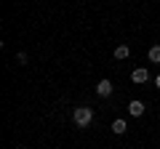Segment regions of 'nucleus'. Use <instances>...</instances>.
Returning a JSON list of instances; mask_svg holds the SVG:
<instances>
[{
	"label": "nucleus",
	"mask_w": 160,
	"mask_h": 149,
	"mask_svg": "<svg viewBox=\"0 0 160 149\" xmlns=\"http://www.w3.org/2000/svg\"><path fill=\"white\" fill-rule=\"evenodd\" d=\"M72 120H75V125H78V128H88L93 123V109L91 107H75Z\"/></svg>",
	"instance_id": "obj_1"
},
{
	"label": "nucleus",
	"mask_w": 160,
	"mask_h": 149,
	"mask_svg": "<svg viewBox=\"0 0 160 149\" xmlns=\"http://www.w3.org/2000/svg\"><path fill=\"white\" fill-rule=\"evenodd\" d=\"M96 96H102V99L112 96V83H109V80H99L96 83Z\"/></svg>",
	"instance_id": "obj_2"
},
{
	"label": "nucleus",
	"mask_w": 160,
	"mask_h": 149,
	"mask_svg": "<svg viewBox=\"0 0 160 149\" xmlns=\"http://www.w3.org/2000/svg\"><path fill=\"white\" fill-rule=\"evenodd\" d=\"M131 80H133V83H147V80H149V72H147L144 67H136V69L131 72Z\"/></svg>",
	"instance_id": "obj_3"
},
{
	"label": "nucleus",
	"mask_w": 160,
	"mask_h": 149,
	"mask_svg": "<svg viewBox=\"0 0 160 149\" xmlns=\"http://www.w3.org/2000/svg\"><path fill=\"white\" fill-rule=\"evenodd\" d=\"M128 112H131L133 117H142V115H144V101H139V99H133V101L128 104Z\"/></svg>",
	"instance_id": "obj_4"
},
{
	"label": "nucleus",
	"mask_w": 160,
	"mask_h": 149,
	"mask_svg": "<svg viewBox=\"0 0 160 149\" xmlns=\"http://www.w3.org/2000/svg\"><path fill=\"white\" fill-rule=\"evenodd\" d=\"M126 131H128V123H126V120H120V117H118V120L112 123V133H118V136H123Z\"/></svg>",
	"instance_id": "obj_5"
},
{
	"label": "nucleus",
	"mask_w": 160,
	"mask_h": 149,
	"mask_svg": "<svg viewBox=\"0 0 160 149\" xmlns=\"http://www.w3.org/2000/svg\"><path fill=\"white\" fill-rule=\"evenodd\" d=\"M128 56H131V48H128V46H118V48H115V59L123 61V59H128Z\"/></svg>",
	"instance_id": "obj_6"
},
{
	"label": "nucleus",
	"mask_w": 160,
	"mask_h": 149,
	"mask_svg": "<svg viewBox=\"0 0 160 149\" xmlns=\"http://www.w3.org/2000/svg\"><path fill=\"white\" fill-rule=\"evenodd\" d=\"M149 61H152V64H160V46H152V48H149Z\"/></svg>",
	"instance_id": "obj_7"
},
{
	"label": "nucleus",
	"mask_w": 160,
	"mask_h": 149,
	"mask_svg": "<svg viewBox=\"0 0 160 149\" xmlns=\"http://www.w3.org/2000/svg\"><path fill=\"white\" fill-rule=\"evenodd\" d=\"M16 61L19 64H27V53H16Z\"/></svg>",
	"instance_id": "obj_8"
},
{
	"label": "nucleus",
	"mask_w": 160,
	"mask_h": 149,
	"mask_svg": "<svg viewBox=\"0 0 160 149\" xmlns=\"http://www.w3.org/2000/svg\"><path fill=\"white\" fill-rule=\"evenodd\" d=\"M155 85H158V88H160V74H158V77H155Z\"/></svg>",
	"instance_id": "obj_9"
},
{
	"label": "nucleus",
	"mask_w": 160,
	"mask_h": 149,
	"mask_svg": "<svg viewBox=\"0 0 160 149\" xmlns=\"http://www.w3.org/2000/svg\"><path fill=\"white\" fill-rule=\"evenodd\" d=\"M19 149H24V147H19Z\"/></svg>",
	"instance_id": "obj_10"
}]
</instances>
